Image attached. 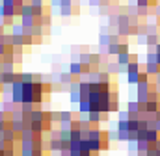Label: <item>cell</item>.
Listing matches in <instances>:
<instances>
[{
  "label": "cell",
  "mask_w": 160,
  "mask_h": 156,
  "mask_svg": "<svg viewBox=\"0 0 160 156\" xmlns=\"http://www.w3.org/2000/svg\"><path fill=\"white\" fill-rule=\"evenodd\" d=\"M0 17H6V13H4V4H0Z\"/></svg>",
  "instance_id": "obj_41"
},
{
  "label": "cell",
  "mask_w": 160,
  "mask_h": 156,
  "mask_svg": "<svg viewBox=\"0 0 160 156\" xmlns=\"http://www.w3.org/2000/svg\"><path fill=\"white\" fill-rule=\"evenodd\" d=\"M136 87H138L136 93H149V91L153 89V84H151V80H149V82H140Z\"/></svg>",
  "instance_id": "obj_12"
},
{
  "label": "cell",
  "mask_w": 160,
  "mask_h": 156,
  "mask_svg": "<svg viewBox=\"0 0 160 156\" xmlns=\"http://www.w3.org/2000/svg\"><path fill=\"white\" fill-rule=\"evenodd\" d=\"M91 56H93V54H89V52H82L78 56V61L82 65H91Z\"/></svg>",
  "instance_id": "obj_21"
},
{
  "label": "cell",
  "mask_w": 160,
  "mask_h": 156,
  "mask_svg": "<svg viewBox=\"0 0 160 156\" xmlns=\"http://www.w3.org/2000/svg\"><path fill=\"white\" fill-rule=\"evenodd\" d=\"M19 138H21V139H34V138H36V134H34V130H32L30 126H26V128L21 132V136H19ZM21 139H19V141H21Z\"/></svg>",
  "instance_id": "obj_17"
},
{
  "label": "cell",
  "mask_w": 160,
  "mask_h": 156,
  "mask_svg": "<svg viewBox=\"0 0 160 156\" xmlns=\"http://www.w3.org/2000/svg\"><path fill=\"white\" fill-rule=\"evenodd\" d=\"M43 2H45V0H30V4H32L34 7H43V6H45Z\"/></svg>",
  "instance_id": "obj_37"
},
{
  "label": "cell",
  "mask_w": 160,
  "mask_h": 156,
  "mask_svg": "<svg viewBox=\"0 0 160 156\" xmlns=\"http://www.w3.org/2000/svg\"><path fill=\"white\" fill-rule=\"evenodd\" d=\"M106 71L110 73V75H119V73H125V67L118 63V60L114 61V63H108L106 65Z\"/></svg>",
  "instance_id": "obj_7"
},
{
  "label": "cell",
  "mask_w": 160,
  "mask_h": 156,
  "mask_svg": "<svg viewBox=\"0 0 160 156\" xmlns=\"http://www.w3.org/2000/svg\"><path fill=\"white\" fill-rule=\"evenodd\" d=\"M17 106H19V104H15L13 100H4V102H2V110H4L6 114H9V115H11V112H13Z\"/></svg>",
  "instance_id": "obj_16"
},
{
  "label": "cell",
  "mask_w": 160,
  "mask_h": 156,
  "mask_svg": "<svg viewBox=\"0 0 160 156\" xmlns=\"http://www.w3.org/2000/svg\"><path fill=\"white\" fill-rule=\"evenodd\" d=\"M145 139H147V141L155 147V143L160 139V132L157 130V128H149V130L145 132Z\"/></svg>",
  "instance_id": "obj_4"
},
{
  "label": "cell",
  "mask_w": 160,
  "mask_h": 156,
  "mask_svg": "<svg viewBox=\"0 0 160 156\" xmlns=\"http://www.w3.org/2000/svg\"><path fill=\"white\" fill-rule=\"evenodd\" d=\"M136 43L140 46H147V34H138L136 36Z\"/></svg>",
  "instance_id": "obj_28"
},
{
  "label": "cell",
  "mask_w": 160,
  "mask_h": 156,
  "mask_svg": "<svg viewBox=\"0 0 160 156\" xmlns=\"http://www.w3.org/2000/svg\"><path fill=\"white\" fill-rule=\"evenodd\" d=\"M149 13H151V7L149 6H142V7L136 9V15L138 17H149Z\"/></svg>",
  "instance_id": "obj_25"
},
{
  "label": "cell",
  "mask_w": 160,
  "mask_h": 156,
  "mask_svg": "<svg viewBox=\"0 0 160 156\" xmlns=\"http://www.w3.org/2000/svg\"><path fill=\"white\" fill-rule=\"evenodd\" d=\"M43 15H45V9H43V7H34V17H36L38 21H39Z\"/></svg>",
  "instance_id": "obj_35"
},
{
  "label": "cell",
  "mask_w": 160,
  "mask_h": 156,
  "mask_svg": "<svg viewBox=\"0 0 160 156\" xmlns=\"http://www.w3.org/2000/svg\"><path fill=\"white\" fill-rule=\"evenodd\" d=\"M110 43H114V34H101L99 36V46H108Z\"/></svg>",
  "instance_id": "obj_9"
},
{
  "label": "cell",
  "mask_w": 160,
  "mask_h": 156,
  "mask_svg": "<svg viewBox=\"0 0 160 156\" xmlns=\"http://www.w3.org/2000/svg\"><path fill=\"white\" fill-rule=\"evenodd\" d=\"M127 52H130L128 50V45L127 43H119V54H127Z\"/></svg>",
  "instance_id": "obj_36"
},
{
  "label": "cell",
  "mask_w": 160,
  "mask_h": 156,
  "mask_svg": "<svg viewBox=\"0 0 160 156\" xmlns=\"http://www.w3.org/2000/svg\"><path fill=\"white\" fill-rule=\"evenodd\" d=\"M6 52H8V45H4V43H0V58H2V56H4Z\"/></svg>",
  "instance_id": "obj_38"
},
{
  "label": "cell",
  "mask_w": 160,
  "mask_h": 156,
  "mask_svg": "<svg viewBox=\"0 0 160 156\" xmlns=\"http://www.w3.org/2000/svg\"><path fill=\"white\" fill-rule=\"evenodd\" d=\"M145 73H149L151 76L158 75V63H145Z\"/></svg>",
  "instance_id": "obj_20"
},
{
  "label": "cell",
  "mask_w": 160,
  "mask_h": 156,
  "mask_svg": "<svg viewBox=\"0 0 160 156\" xmlns=\"http://www.w3.org/2000/svg\"><path fill=\"white\" fill-rule=\"evenodd\" d=\"M69 73H71L75 78H80L82 75H84V65H82L80 61H73V63H69Z\"/></svg>",
  "instance_id": "obj_2"
},
{
  "label": "cell",
  "mask_w": 160,
  "mask_h": 156,
  "mask_svg": "<svg viewBox=\"0 0 160 156\" xmlns=\"http://www.w3.org/2000/svg\"><path fill=\"white\" fill-rule=\"evenodd\" d=\"M80 156H93V153H82Z\"/></svg>",
  "instance_id": "obj_46"
},
{
  "label": "cell",
  "mask_w": 160,
  "mask_h": 156,
  "mask_svg": "<svg viewBox=\"0 0 160 156\" xmlns=\"http://www.w3.org/2000/svg\"><path fill=\"white\" fill-rule=\"evenodd\" d=\"M50 19H52L50 15H43V17H41L38 22H39L41 26H48V24H50Z\"/></svg>",
  "instance_id": "obj_34"
},
{
  "label": "cell",
  "mask_w": 160,
  "mask_h": 156,
  "mask_svg": "<svg viewBox=\"0 0 160 156\" xmlns=\"http://www.w3.org/2000/svg\"><path fill=\"white\" fill-rule=\"evenodd\" d=\"M153 9H155V15H157V19H160V4H157Z\"/></svg>",
  "instance_id": "obj_39"
},
{
  "label": "cell",
  "mask_w": 160,
  "mask_h": 156,
  "mask_svg": "<svg viewBox=\"0 0 160 156\" xmlns=\"http://www.w3.org/2000/svg\"><path fill=\"white\" fill-rule=\"evenodd\" d=\"M62 6H73V0H60Z\"/></svg>",
  "instance_id": "obj_40"
},
{
  "label": "cell",
  "mask_w": 160,
  "mask_h": 156,
  "mask_svg": "<svg viewBox=\"0 0 160 156\" xmlns=\"http://www.w3.org/2000/svg\"><path fill=\"white\" fill-rule=\"evenodd\" d=\"M17 82V73H2V85H13Z\"/></svg>",
  "instance_id": "obj_6"
},
{
  "label": "cell",
  "mask_w": 160,
  "mask_h": 156,
  "mask_svg": "<svg viewBox=\"0 0 160 156\" xmlns=\"http://www.w3.org/2000/svg\"><path fill=\"white\" fill-rule=\"evenodd\" d=\"M13 36H24V26L21 24V22H15L13 26H11V30H9Z\"/></svg>",
  "instance_id": "obj_19"
},
{
  "label": "cell",
  "mask_w": 160,
  "mask_h": 156,
  "mask_svg": "<svg viewBox=\"0 0 160 156\" xmlns=\"http://www.w3.org/2000/svg\"><path fill=\"white\" fill-rule=\"evenodd\" d=\"M34 106H36L34 102H22V104H21V110H22L24 114H32V112L36 110Z\"/></svg>",
  "instance_id": "obj_27"
},
{
  "label": "cell",
  "mask_w": 160,
  "mask_h": 156,
  "mask_svg": "<svg viewBox=\"0 0 160 156\" xmlns=\"http://www.w3.org/2000/svg\"><path fill=\"white\" fill-rule=\"evenodd\" d=\"M77 106H78V112L82 114V115H88V114L91 112V102H89V100H86V99H82Z\"/></svg>",
  "instance_id": "obj_8"
},
{
  "label": "cell",
  "mask_w": 160,
  "mask_h": 156,
  "mask_svg": "<svg viewBox=\"0 0 160 156\" xmlns=\"http://www.w3.org/2000/svg\"><path fill=\"white\" fill-rule=\"evenodd\" d=\"M60 130H73V121H60Z\"/></svg>",
  "instance_id": "obj_30"
},
{
  "label": "cell",
  "mask_w": 160,
  "mask_h": 156,
  "mask_svg": "<svg viewBox=\"0 0 160 156\" xmlns=\"http://www.w3.org/2000/svg\"><path fill=\"white\" fill-rule=\"evenodd\" d=\"M119 95L116 93V91H112V95H110V112L114 114V112H119Z\"/></svg>",
  "instance_id": "obj_5"
},
{
  "label": "cell",
  "mask_w": 160,
  "mask_h": 156,
  "mask_svg": "<svg viewBox=\"0 0 160 156\" xmlns=\"http://www.w3.org/2000/svg\"><path fill=\"white\" fill-rule=\"evenodd\" d=\"M140 73H142V71H140ZM140 73H127V75H125V76H127V82L138 85V84H140Z\"/></svg>",
  "instance_id": "obj_18"
},
{
  "label": "cell",
  "mask_w": 160,
  "mask_h": 156,
  "mask_svg": "<svg viewBox=\"0 0 160 156\" xmlns=\"http://www.w3.org/2000/svg\"><path fill=\"white\" fill-rule=\"evenodd\" d=\"M160 110V102L158 100H149L147 104H145V112L147 114H157Z\"/></svg>",
  "instance_id": "obj_11"
},
{
  "label": "cell",
  "mask_w": 160,
  "mask_h": 156,
  "mask_svg": "<svg viewBox=\"0 0 160 156\" xmlns=\"http://www.w3.org/2000/svg\"><path fill=\"white\" fill-rule=\"evenodd\" d=\"M155 128L160 132V121H157V119H155Z\"/></svg>",
  "instance_id": "obj_42"
},
{
  "label": "cell",
  "mask_w": 160,
  "mask_h": 156,
  "mask_svg": "<svg viewBox=\"0 0 160 156\" xmlns=\"http://www.w3.org/2000/svg\"><path fill=\"white\" fill-rule=\"evenodd\" d=\"M97 82H101V84H110V82H112V75H110L108 71H99V73H97Z\"/></svg>",
  "instance_id": "obj_10"
},
{
  "label": "cell",
  "mask_w": 160,
  "mask_h": 156,
  "mask_svg": "<svg viewBox=\"0 0 160 156\" xmlns=\"http://www.w3.org/2000/svg\"><path fill=\"white\" fill-rule=\"evenodd\" d=\"M73 13H75L73 6H62V7H60V15H62V17H71Z\"/></svg>",
  "instance_id": "obj_24"
},
{
  "label": "cell",
  "mask_w": 160,
  "mask_h": 156,
  "mask_svg": "<svg viewBox=\"0 0 160 156\" xmlns=\"http://www.w3.org/2000/svg\"><path fill=\"white\" fill-rule=\"evenodd\" d=\"M106 54L108 56H119V43H110L108 46H106Z\"/></svg>",
  "instance_id": "obj_13"
},
{
  "label": "cell",
  "mask_w": 160,
  "mask_h": 156,
  "mask_svg": "<svg viewBox=\"0 0 160 156\" xmlns=\"http://www.w3.org/2000/svg\"><path fill=\"white\" fill-rule=\"evenodd\" d=\"M118 115H119V121H128V119H130L128 110H119V112H118Z\"/></svg>",
  "instance_id": "obj_33"
},
{
  "label": "cell",
  "mask_w": 160,
  "mask_h": 156,
  "mask_svg": "<svg viewBox=\"0 0 160 156\" xmlns=\"http://www.w3.org/2000/svg\"><path fill=\"white\" fill-rule=\"evenodd\" d=\"M73 139H82V130L80 128H73L71 130V141Z\"/></svg>",
  "instance_id": "obj_32"
},
{
  "label": "cell",
  "mask_w": 160,
  "mask_h": 156,
  "mask_svg": "<svg viewBox=\"0 0 160 156\" xmlns=\"http://www.w3.org/2000/svg\"><path fill=\"white\" fill-rule=\"evenodd\" d=\"M108 139L110 141H119V130L118 128H108Z\"/></svg>",
  "instance_id": "obj_26"
},
{
  "label": "cell",
  "mask_w": 160,
  "mask_h": 156,
  "mask_svg": "<svg viewBox=\"0 0 160 156\" xmlns=\"http://www.w3.org/2000/svg\"><path fill=\"white\" fill-rule=\"evenodd\" d=\"M24 15H34V6L32 4H22L21 6V17Z\"/></svg>",
  "instance_id": "obj_22"
},
{
  "label": "cell",
  "mask_w": 160,
  "mask_h": 156,
  "mask_svg": "<svg viewBox=\"0 0 160 156\" xmlns=\"http://www.w3.org/2000/svg\"><path fill=\"white\" fill-rule=\"evenodd\" d=\"M9 128L21 136V132L26 128V123H24V119H9Z\"/></svg>",
  "instance_id": "obj_1"
},
{
  "label": "cell",
  "mask_w": 160,
  "mask_h": 156,
  "mask_svg": "<svg viewBox=\"0 0 160 156\" xmlns=\"http://www.w3.org/2000/svg\"><path fill=\"white\" fill-rule=\"evenodd\" d=\"M60 121H73L71 110H69V112H67V110H62V112H60Z\"/></svg>",
  "instance_id": "obj_29"
},
{
  "label": "cell",
  "mask_w": 160,
  "mask_h": 156,
  "mask_svg": "<svg viewBox=\"0 0 160 156\" xmlns=\"http://www.w3.org/2000/svg\"><path fill=\"white\" fill-rule=\"evenodd\" d=\"M155 119H157V121H160V110L157 112V114H155Z\"/></svg>",
  "instance_id": "obj_44"
},
{
  "label": "cell",
  "mask_w": 160,
  "mask_h": 156,
  "mask_svg": "<svg viewBox=\"0 0 160 156\" xmlns=\"http://www.w3.org/2000/svg\"><path fill=\"white\" fill-rule=\"evenodd\" d=\"M4 19H6V17H0V26H4ZM4 28H6V26H4Z\"/></svg>",
  "instance_id": "obj_45"
},
{
  "label": "cell",
  "mask_w": 160,
  "mask_h": 156,
  "mask_svg": "<svg viewBox=\"0 0 160 156\" xmlns=\"http://www.w3.org/2000/svg\"><path fill=\"white\" fill-rule=\"evenodd\" d=\"M160 41H158V34H147V46H157Z\"/></svg>",
  "instance_id": "obj_23"
},
{
  "label": "cell",
  "mask_w": 160,
  "mask_h": 156,
  "mask_svg": "<svg viewBox=\"0 0 160 156\" xmlns=\"http://www.w3.org/2000/svg\"><path fill=\"white\" fill-rule=\"evenodd\" d=\"M140 71H142L140 61H130V63L125 67V75H127V73H140Z\"/></svg>",
  "instance_id": "obj_14"
},
{
  "label": "cell",
  "mask_w": 160,
  "mask_h": 156,
  "mask_svg": "<svg viewBox=\"0 0 160 156\" xmlns=\"http://www.w3.org/2000/svg\"><path fill=\"white\" fill-rule=\"evenodd\" d=\"M155 52H157V54H160V43L157 45V46H155Z\"/></svg>",
  "instance_id": "obj_43"
},
{
  "label": "cell",
  "mask_w": 160,
  "mask_h": 156,
  "mask_svg": "<svg viewBox=\"0 0 160 156\" xmlns=\"http://www.w3.org/2000/svg\"><path fill=\"white\" fill-rule=\"evenodd\" d=\"M118 130L119 132H128V121H118Z\"/></svg>",
  "instance_id": "obj_31"
},
{
  "label": "cell",
  "mask_w": 160,
  "mask_h": 156,
  "mask_svg": "<svg viewBox=\"0 0 160 156\" xmlns=\"http://www.w3.org/2000/svg\"><path fill=\"white\" fill-rule=\"evenodd\" d=\"M108 119V114H102V112H89L88 114V121L89 123H101V121H106Z\"/></svg>",
  "instance_id": "obj_3"
},
{
  "label": "cell",
  "mask_w": 160,
  "mask_h": 156,
  "mask_svg": "<svg viewBox=\"0 0 160 156\" xmlns=\"http://www.w3.org/2000/svg\"><path fill=\"white\" fill-rule=\"evenodd\" d=\"M130 61H132V54H130V52H127V54H119V56H118V63L123 65V67H127Z\"/></svg>",
  "instance_id": "obj_15"
}]
</instances>
